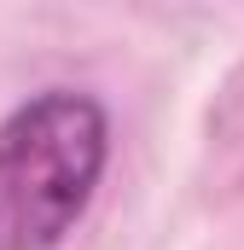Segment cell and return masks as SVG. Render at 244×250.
Segmentation results:
<instances>
[{
  "instance_id": "6da1fadb",
  "label": "cell",
  "mask_w": 244,
  "mask_h": 250,
  "mask_svg": "<svg viewBox=\"0 0 244 250\" xmlns=\"http://www.w3.org/2000/svg\"><path fill=\"white\" fill-rule=\"evenodd\" d=\"M111 163V117L81 87H47L0 123V250H59Z\"/></svg>"
}]
</instances>
